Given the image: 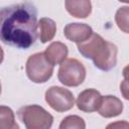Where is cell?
<instances>
[{"label": "cell", "instance_id": "6da1fadb", "mask_svg": "<svg viewBox=\"0 0 129 129\" xmlns=\"http://www.w3.org/2000/svg\"><path fill=\"white\" fill-rule=\"evenodd\" d=\"M37 37V10L22 2L0 7V40L10 46L27 49Z\"/></svg>", "mask_w": 129, "mask_h": 129}, {"label": "cell", "instance_id": "7a4b0ae2", "mask_svg": "<svg viewBox=\"0 0 129 129\" xmlns=\"http://www.w3.org/2000/svg\"><path fill=\"white\" fill-rule=\"evenodd\" d=\"M79 52L86 58H91L96 68L108 72L117 63V46L105 40L100 34L94 33L84 42L78 43Z\"/></svg>", "mask_w": 129, "mask_h": 129}, {"label": "cell", "instance_id": "3957f363", "mask_svg": "<svg viewBox=\"0 0 129 129\" xmlns=\"http://www.w3.org/2000/svg\"><path fill=\"white\" fill-rule=\"evenodd\" d=\"M17 115L26 129H50L53 117L39 105H27L21 107Z\"/></svg>", "mask_w": 129, "mask_h": 129}, {"label": "cell", "instance_id": "277c9868", "mask_svg": "<svg viewBox=\"0 0 129 129\" xmlns=\"http://www.w3.org/2000/svg\"><path fill=\"white\" fill-rule=\"evenodd\" d=\"M25 71L31 82L35 84H42L51 78L53 66L47 61L43 52H36L27 58Z\"/></svg>", "mask_w": 129, "mask_h": 129}, {"label": "cell", "instance_id": "5b68a950", "mask_svg": "<svg viewBox=\"0 0 129 129\" xmlns=\"http://www.w3.org/2000/svg\"><path fill=\"white\" fill-rule=\"evenodd\" d=\"M86 68L77 58H67L59 64L58 81L67 87H78L86 79Z\"/></svg>", "mask_w": 129, "mask_h": 129}, {"label": "cell", "instance_id": "8992f818", "mask_svg": "<svg viewBox=\"0 0 129 129\" xmlns=\"http://www.w3.org/2000/svg\"><path fill=\"white\" fill-rule=\"evenodd\" d=\"M45 102L56 112H66L71 110L75 105V97L73 93L62 87L52 86L45 92Z\"/></svg>", "mask_w": 129, "mask_h": 129}, {"label": "cell", "instance_id": "52a82bcc", "mask_svg": "<svg viewBox=\"0 0 129 129\" xmlns=\"http://www.w3.org/2000/svg\"><path fill=\"white\" fill-rule=\"evenodd\" d=\"M101 98L102 96L99 91L95 89H86L79 94L76 104L79 110L86 113H92L98 110Z\"/></svg>", "mask_w": 129, "mask_h": 129}, {"label": "cell", "instance_id": "ba28073f", "mask_svg": "<svg viewBox=\"0 0 129 129\" xmlns=\"http://www.w3.org/2000/svg\"><path fill=\"white\" fill-rule=\"evenodd\" d=\"M93 34V29L86 23H69L63 28V35L71 41L82 43Z\"/></svg>", "mask_w": 129, "mask_h": 129}, {"label": "cell", "instance_id": "9c48e42d", "mask_svg": "<svg viewBox=\"0 0 129 129\" xmlns=\"http://www.w3.org/2000/svg\"><path fill=\"white\" fill-rule=\"evenodd\" d=\"M98 113L104 118H112L119 116L123 111V103L115 96L107 95L102 96L100 105L98 107Z\"/></svg>", "mask_w": 129, "mask_h": 129}, {"label": "cell", "instance_id": "30bf717a", "mask_svg": "<svg viewBox=\"0 0 129 129\" xmlns=\"http://www.w3.org/2000/svg\"><path fill=\"white\" fill-rule=\"evenodd\" d=\"M68 53H69L68 46L60 41L51 42L43 52L45 58L51 66L60 64L61 62H63L67 59Z\"/></svg>", "mask_w": 129, "mask_h": 129}, {"label": "cell", "instance_id": "8fae6325", "mask_svg": "<svg viewBox=\"0 0 129 129\" xmlns=\"http://www.w3.org/2000/svg\"><path fill=\"white\" fill-rule=\"evenodd\" d=\"M64 5L67 11L76 18H87L92 11V3L88 0H68Z\"/></svg>", "mask_w": 129, "mask_h": 129}, {"label": "cell", "instance_id": "7c38bea8", "mask_svg": "<svg viewBox=\"0 0 129 129\" xmlns=\"http://www.w3.org/2000/svg\"><path fill=\"white\" fill-rule=\"evenodd\" d=\"M38 37L42 43L52 40L56 32V24L51 18L43 17L37 22Z\"/></svg>", "mask_w": 129, "mask_h": 129}, {"label": "cell", "instance_id": "4fadbf2b", "mask_svg": "<svg viewBox=\"0 0 129 129\" xmlns=\"http://www.w3.org/2000/svg\"><path fill=\"white\" fill-rule=\"evenodd\" d=\"M0 129H19L11 108L0 106Z\"/></svg>", "mask_w": 129, "mask_h": 129}, {"label": "cell", "instance_id": "5bb4252c", "mask_svg": "<svg viewBox=\"0 0 129 129\" xmlns=\"http://www.w3.org/2000/svg\"><path fill=\"white\" fill-rule=\"evenodd\" d=\"M58 129H86V122L78 115H69L61 120Z\"/></svg>", "mask_w": 129, "mask_h": 129}, {"label": "cell", "instance_id": "9a60e30c", "mask_svg": "<svg viewBox=\"0 0 129 129\" xmlns=\"http://www.w3.org/2000/svg\"><path fill=\"white\" fill-rule=\"evenodd\" d=\"M128 6L120 7L115 15V21L117 26L125 33H128Z\"/></svg>", "mask_w": 129, "mask_h": 129}, {"label": "cell", "instance_id": "2e32d148", "mask_svg": "<svg viewBox=\"0 0 129 129\" xmlns=\"http://www.w3.org/2000/svg\"><path fill=\"white\" fill-rule=\"evenodd\" d=\"M105 129H129V123L125 120L115 121L108 124Z\"/></svg>", "mask_w": 129, "mask_h": 129}, {"label": "cell", "instance_id": "e0dca14e", "mask_svg": "<svg viewBox=\"0 0 129 129\" xmlns=\"http://www.w3.org/2000/svg\"><path fill=\"white\" fill-rule=\"evenodd\" d=\"M3 59H4V51H3V49H2V47L0 46V64L2 63V61H3Z\"/></svg>", "mask_w": 129, "mask_h": 129}, {"label": "cell", "instance_id": "ac0fdd59", "mask_svg": "<svg viewBox=\"0 0 129 129\" xmlns=\"http://www.w3.org/2000/svg\"><path fill=\"white\" fill-rule=\"evenodd\" d=\"M0 94H1V84H0Z\"/></svg>", "mask_w": 129, "mask_h": 129}]
</instances>
